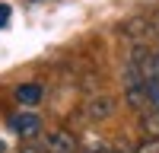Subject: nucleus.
<instances>
[{"label": "nucleus", "mask_w": 159, "mask_h": 153, "mask_svg": "<svg viewBox=\"0 0 159 153\" xmlns=\"http://www.w3.org/2000/svg\"><path fill=\"white\" fill-rule=\"evenodd\" d=\"M130 64L147 76V80H159V48H143L137 45L130 51Z\"/></svg>", "instance_id": "1"}, {"label": "nucleus", "mask_w": 159, "mask_h": 153, "mask_svg": "<svg viewBox=\"0 0 159 153\" xmlns=\"http://www.w3.org/2000/svg\"><path fill=\"white\" fill-rule=\"evenodd\" d=\"M10 128H13L19 137H35L38 131H42V121H38V115L22 112V115H13V118H10Z\"/></svg>", "instance_id": "3"}, {"label": "nucleus", "mask_w": 159, "mask_h": 153, "mask_svg": "<svg viewBox=\"0 0 159 153\" xmlns=\"http://www.w3.org/2000/svg\"><path fill=\"white\" fill-rule=\"evenodd\" d=\"M7 19H10V7L0 3V26H7Z\"/></svg>", "instance_id": "9"}, {"label": "nucleus", "mask_w": 159, "mask_h": 153, "mask_svg": "<svg viewBox=\"0 0 159 153\" xmlns=\"http://www.w3.org/2000/svg\"><path fill=\"white\" fill-rule=\"evenodd\" d=\"M143 131H147L150 137H159V109L143 115Z\"/></svg>", "instance_id": "6"}, {"label": "nucleus", "mask_w": 159, "mask_h": 153, "mask_svg": "<svg viewBox=\"0 0 159 153\" xmlns=\"http://www.w3.org/2000/svg\"><path fill=\"white\" fill-rule=\"evenodd\" d=\"M137 153H159V137H150L137 147Z\"/></svg>", "instance_id": "8"}, {"label": "nucleus", "mask_w": 159, "mask_h": 153, "mask_svg": "<svg viewBox=\"0 0 159 153\" xmlns=\"http://www.w3.org/2000/svg\"><path fill=\"white\" fill-rule=\"evenodd\" d=\"M16 102L19 105H38V102H42V86L38 83H22L19 89H16Z\"/></svg>", "instance_id": "5"}, {"label": "nucleus", "mask_w": 159, "mask_h": 153, "mask_svg": "<svg viewBox=\"0 0 159 153\" xmlns=\"http://www.w3.org/2000/svg\"><path fill=\"white\" fill-rule=\"evenodd\" d=\"M150 83V112L159 109V80H147Z\"/></svg>", "instance_id": "7"}, {"label": "nucleus", "mask_w": 159, "mask_h": 153, "mask_svg": "<svg viewBox=\"0 0 159 153\" xmlns=\"http://www.w3.org/2000/svg\"><path fill=\"white\" fill-rule=\"evenodd\" d=\"M76 137L70 131H51L45 137V153H76Z\"/></svg>", "instance_id": "2"}, {"label": "nucleus", "mask_w": 159, "mask_h": 153, "mask_svg": "<svg viewBox=\"0 0 159 153\" xmlns=\"http://www.w3.org/2000/svg\"><path fill=\"white\" fill-rule=\"evenodd\" d=\"M111 112H115V102L108 96H96V99L86 102V115H89V118H108Z\"/></svg>", "instance_id": "4"}]
</instances>
